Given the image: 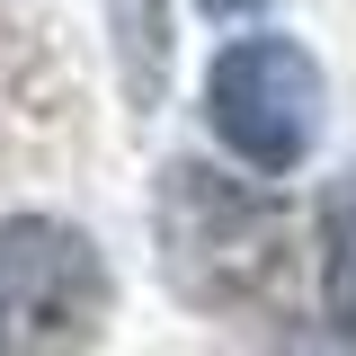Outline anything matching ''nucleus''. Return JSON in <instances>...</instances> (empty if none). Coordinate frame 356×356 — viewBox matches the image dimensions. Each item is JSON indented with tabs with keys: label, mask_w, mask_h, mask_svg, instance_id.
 I'll list each match as a JSON object with an SVG mask.
<instances>
[{
	"label": "nucleus",
	"mask_w": 356,
	"mask_h": 356,
	"mask_svg": "<svg viewBox=\"0 0 356 356\" xmlns=\"http://www.w3.org/2000/svg\"><path fill=\"white\" fill-rule=\"evenodd\" d=\"M107 321V267L89 232L44 214L0 222V356H81Z\"/></svg>",
	"instance_id": "f257e3e1"
},
{
	"label": "nucleus",
	"mask_w": 356,
	"mask_h": 356,
	"mask_svg": "<svg viewBox=\"0 0 356 356\" xmlns=\"http://www.w3.org/2000/svg\"><path fill=\"white\" fill-rule=\"evenodd\" d=\"M321 63L294 36H241L214 54V81H205V116L214 134L250 161V170H294L321 134Z\"/></svg>",
	"instance_id": "f03ea898"
},
{
	"label": "nucleus",
	"mask_w": 356,
	"mask_h": 356,
	"mask_svg": "<svg viewBox=\"0 0 356 356\" xmlns=\"http://www.w3.org/2000/svg\"><path fill=\"white\" fill-rule=\"evenodd\" d=\"M330 312L356 330V187L330 196Z\"/></svg>",
	"instance_id": "7ed1b4c3"
},
{
	"label": "nucleus",
	"mask_w": 356,
	"mask_h": 356,
	"mask_svg": "<svg viewBox=\"0 0 356 356\" xmlns=\"http://www.w3.org/2000/svg\"><path fill=\"white\" fill-rule=\"evenodd\" d=\"M205 9H250V0H205Z\"/></svg>",
	"instance_id": "20e7f679"
}]
</instances>
